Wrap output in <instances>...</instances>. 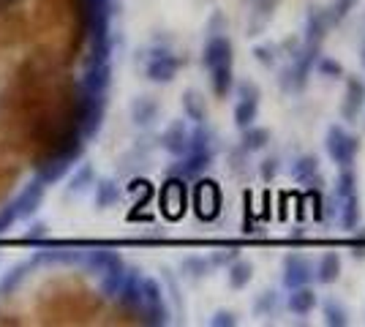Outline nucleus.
Wrapping results in <instances>:
<instances>
[{
    "instance_id": "nucleus-1",
    "label": "nucleus",
    "mask_w": 365,
    "mask_h": 327,
    "mask_svg": "<svg viewBox=\"0 0 365 327\" xmlns=\"http://www.w3.org/2000/svg\"><path fill=\"white\" fill-rule=\"evenodd\" d=\"M324 147H327V156L333 158L338 167H351L360 153V140L351 137L344 125H330L327 137H324Z\"/></svg>"
},
{
    "instance_id": "nucleus-2",
    "label": "nucleus",
    "mask_w": 365,
    "mask_h": 327,
    "mask_svg": "<svg viewBox=\"0 0 365 327\" xmlns=\"http://www.w3.org/2000/svg\"><path fill=\"white\" fill-rule=\"evenodd\" d=\"M221 188L215 180H202L194 188V210L202 221H213L221 213Z\"/></svg>"
},
{
    "instance_id": "nucleus-3",
    "label": "nucleus",
    "mask_w": 365,
    "mask_h": 327,
    "mask_svg": "<svg viewBox=\"0 0 365 327\" xmlns=\"http://www.w3.org/2000/svg\"><path fill=\"white\" fill-rule=\"evenodd\" d=\"M161 207L167 218H180L188 207V188L182 177H172L167 180V186L161 188Z\"/></svg>"
},
{
    "instance_id": "nucleus-4",
    "label": "nucleus",
    "mask_w": 365,
    "mask_h": 327,
    "mask_svg": "<svg viewBox=\"0 0 365 327\" xmlns=\"http://www.w3.org/2000/svg\"><path fill=\"white\" fill-rule=\"evenodd\" d=\"M314 281V262L305 259L303 254H289L284 259V286L294 289V286H305Z\"/></svg>"
},
{
    "instance_id": "nucleus-5",
    "label": "nucleus",
    "mask_w": 365,
    "mask_h": 327,
    "mask_svg": "<svg viewBox=\"0 0 365 327\" xmlns=\"http://www.w3.org/2000/svg\"><path fill=\"white\" fill-rule=\"evenodd\" d=\"M178 68H180V61L167 52V49H155L150 55V61H148V79L150 82H161V85H167L175 79L178 74Z\"/></svg>"
},
{
    "instance_id": "nucleus-6",
    "label": "nucleus",
    "mask_w": 365,
    "mask_h": 327,
    "mask_svg": "<svg viewBox=\"0 0 365 327\" xmlns=\"http://www.w3.org/2000/svg\"><path fill=\"white\" fill-rule=\"evenodd\" d=\"M188 142H191V131L182 120H172L161 134V147L178 158L188 153Z\"/></svg>"
},
{
    "instance_id": "nucleus-7",
    "label": "nucleus",
    "mask_w": 365,
    "mask_h": 327,
    "mask_svg": "<svg viewBox=\"0 0 365 327\" xmlns=\"http://www.w3.org/2000/svg\"><path fill=\"white\" fill-rule=\"evenodd\" d=\"M202 63H205L207 68L232 66V41H229L227 36L215 33V36H210V38H207L205 52H202Z\"/></svg>"
},
{
    "instance_id": "nucleus-8",
    "label": "nucleus",
    "mask_w": 365,
    "mask_h": 327,
    "mask_svg": "<svg viewBox=\"0 0 365 327\" xmlns=\"http://www.w3.org/2000/svg\"><path fill=\"white\" fill-rule=\"evenodd\" d=\"M365 107V82L357 77L346 79V95H344V104H341V115L346 123H354L360 109Z\"/></svg>"
},
{
    "instance_id": "nucleus-9",
    "label": "nucleus",
    "mask_w": 365,
    "mask_h": 327,
    "mask_svg": "<svg viewBox=\"0 0 365 327\" xmlns=\"http://www.w3.org/2000/svg\"><path fill=\"white\" fill-rule=\"evenodd\" d=\"M180 158L182 161L172 170V175H175V177H182V180H194V177H199L202 172L210 167L213 153H194V150H188V153Z\"/></svg>"
},
{
    "instance_id": "nucleus-10",
    "label": "nucleus",
    "mask_w": 365,
    "mask_h": 327,
    "mask_svg": "<svg viewBox=\"0 0 365 327\" xmlns=\"http://www.w3.org/2000/svg\"><path fill=\"white\" fill-rule=\"evenodd\" d=\"M292 177L297 183H303L308 188H319L322 177H319V158L317 156H300L294 164H292Z\"/></svg>"
},
{
    "instance_id": "nucleus-11",
    "label": "nucleus",
    "mask_w": 365,
    "mask_h": 327,
    "mask_svg": "<svg viewBox=\"0 0 365 327\" xmlns=\"http://www.w3.org/2000/svg\"><path fill=\"white\" fill-rule=\"evenodd\" d=\"M330 28V14L324 9H308V19H305V44H322L324 33Z\"/></svg>"
},
{
    "instance_id": "nucleus-12",
    "label": "nucleus",
    "mask_w": 365,
    "mask_h": 327,
    "mask_svg": "<svg viewBox=\"0 0 365 327\" xmlns=\"http://www.w3.org/2000/svg\"><path fill=\"white\" fill-rule=\"evenodd\" d=\"M314 279L319 284H335L341 279V254L338 251H324L319 262L314 267Z\"/></svg>"
},
{
    "instance_id": "nucleus-13",
    "label": "nucleus",
    "mask_w": 365,
    "mask_h": 327,
    "mask_svg": "<svg viewBox=\"0 0 365 327\" xmlns=\"http://www.w3.org/2000/svg\"><path fill=\"white\" fill-rule=\"evenodd\" d=\"M158 112H161V107H158V101L153 95H139V98H134V104H131V120L139 128H148L150 123H155Z\"/></svg>"
},
{
    "instance_id": "nucleus-14",
    "label": "nucleus",
    "mask_w": 365,
    "mask_h": 327,
    "mask_svg": "<svg viewBox=\"0 0 365 327\" xmlns=\"http://www.w3.org/2000/svg\"><path fill=\"white\" fill-rule=\"evenodd\" d=\"M289 311L297 313V316H305V313H311L314 308H317V303H319V297H317V292L305 284V286H294V289H289Z\"/></svg>"
},
{
    "instance_id": "nucleus-15",
    "label": "nucleus",
    "mask_w": 365,
    "mask_h": 327,
    "mask_svg": "<svg viewBox=\"0 0 365 327\" xmlns=\"http://www.w3.org/2000/svg\"><path fill=\"white\" fill-rule=\"evenodd\" d=\"M267 142H270V131L267 128H262V125L251 123L243 128V137H240V147H243L245 153H257V150H264L267 147Z\"/></svg>"
},
{
    "instance_id": "nucleus-16",
    "label": "nucleus",
    "mask_w": 365,
    "mask_h": 327,
    "mask_svg": "<svg viewBox=\"0 0 365 327\" xmlns=\"http://www.w3.org/2000/svg\"><path fill=\"white\" fill-rule=\"evenodd\" d=\"M182 112H185V118L188 120H194V123H205V118H207V104H205V95L199 93V90H185L182 93Z\"/></svg>"
},
{
    "instance_id": "nucleus-17",
    "label": "nucleus",
    "mask_w": 365,
    "mask_h": 327,
    "mask_svg": "<svg viewBox=\"0 0 365 327\" xmlns=\"http://www.w3.org/2000/svg\"><path fill=\"white\" fill-rule=\"evenodd\" d=\"M227 279H229V286L232 289H245L251 279H254V265L248 262V259H235V262H229V270H227Z\"/></svg>"
},
{
    "instance_id": "nucleus-18",
    "label": "nucleus",
    "mask_w": 365,
    "mask_h": 327,
    "mask_svg": "<svg viewBox=\"0 0 365 327\" xmlns=\"http://www.w3.org/2000/svg\"><path fill=\"white\" fill-rule=\"evenodd\" d=\"M109 85V63H91V71L82 82L85 90H93V93H104Z\"/></svg>"
},
{
    "instance_id": "nucleus-19",
    "label": "nucleus",
    "mask_w": 365,
    "mask_h": 327,
    "mask_svg": "<svg viewBox=\"0 0 365 327\" xmlns=\"http://www.w3.org/2000/svg\"><path fill=\"white\" fill-rule=\"evenodd\" d=\"M210 85H213V93L218 98H227L235 90V77H232V66H218L210 68Z\"/></svg>"
},
{
    "instance_id": "nucleus-20",
    "label": "nucleus",
    "mask_w": 365,
    "mask_h": 327,
    "mask_svg": "<svg viewBox=\"0 0 365 327\" xmlns=\"http://www.w3.org/2000/svg\"><path fill=\"white\" fill-rule=\"evenodd\" d=\"M120 202V188L115 180H98V186H96V207H101V210H107L112 204Z\"/></svg>"
},
{
    "instance_id": "nucleus-21",
    "label": "nucleus",
    "mask_w": 365,
    "mask_h": 327,
    "mask_svg": "<svg viewBox=\"0 0 365 327\" xmlns=\"http://www.w3.org/2000/svg\"><path fill=\"white\" fill-rule=\"evenodd\" d=\"M338 202H341V224H344V229H357V224H360V199H357V194H349V197H344Z\"/></svg>"
},
{
    "instance_id": "nucleus-22",
    "label": "nucleus",
    "mask_w": 365,
    "mask_h": 327,
    "mask_svg": "<svg viewBox=\"0 0 365 327\" xmlns=\"http://www.w3.org/2000/svg\"><path fill=\"white\" fill-rule=\"evenodd\" d=\"M259 115V101H248V98H240L237 107H235V125L243 131L245 125L257 123Z\"/></svg>"
},
{
    "instance_id": "nucleus-23",
    "label": "nucleus",
    "mask_w": 365,
    "mask_h": 327,
    "mask_svg": "<svg viewBox=\"0 0 365 327\" xmlns=\"http://www.w3.org/2000/svg\"><path fill=\"white\" fill-rule=\"evenodd\" d=\"M349 194H357V175L351 172V167H341V175L335 180V199H344Z\"/></svg>"
},
{
    "instance_id": "nucleus-24",
    "label": "nucleus",
    "mask_w": 365,
    "mask_h": 327,
    "mask_svg": "<svg viewBox=\"0 0 365 327\" xmlns=\"http://www.w3.org/2000/svg\"><path fill=\"white\" fill-rule=\"evenodd\" d=\"M324 322L330 327H344L349 322V316H346V308L338 303V300H327L324 303Z\"/></svg>"
},
{
    "instance_id": "nucleus-25",
    "label": "nucleus",
    "mask_w": 365,
    "mask_h": 327,
    "mask_svg": "<svg viewBox=\"0 0 365 327\" xmlns=\"http://www.w3.org/2000/svg\"><path fill=\"white\" fill-rule=\"evenodd\" d=\"M207 270H210V262H207L205 256H188V259L182 262V273H185L188 279H202V276H207Z\"/></svg>"
},
{
    "instance_id": "nucleus-26",
    "label": "nucleus",
    "mask_w": 365,
    "mask_h": 327,
    "mask_svg": "<svg viewBox=\"0 0 365 327\" xmlns=\"http://www.w3.org/2000/svg\"><path fill=\"white\" fill-rule=\"evenodd\" d=\"M275 308H278V292H262V295L257 297V303H254V311L259 313V316H270V313H275Z\"/></svg>"
},
{
    "instance_id": "nucleus-27",
    "label": "nucleus",
    "mask_w": 365,
    "mask_h": 327,
    "mask_svg": "<svg viewBox=\"0 0 365 327\" xmlns=\"http://www.w3.org/2000/svg\"><path fill=\"white\" fill-rule=\"evenodd\" d=\"M317 71H319L322 77H327V79H341L344 77V66L338 61H333V58H317Z\"/></svg>"
},
{
    "instance_id": "nucleus-28",
    "label": "nucleus",
    "mask_w": 365,
    "mask_h": 327,
    "mask_svg": "<svg viewBox=\"0 0 365 327\" xmlns=\"http://www.w3.org/2000/svg\"><path fill=\"white\" fill-rule=\"evenodd\" d=\"M237 95H240V98H248V101H259L262 90H259V85L254 79H243V82L237 85Z\"/></svg>"
},
{
    "instance_id": "nucleus-29",
    "label": "nucleus",
    "mask_w": 365,
    "mask_h": 327,
    "mask_svg": "<svg viewBox=\"0 0 365 327\" xmlns=\"http://www.w3.org/2000/svg\"><path fill=\"white\" fill-rule=\"evenodd\" d=\"M275 52H278V49H275L273 44H259V47H254V55H257V61L262 63V66H273Z\"/></svg>"
},
{
    "instance_id": "nucleus-30",
    "label": "nucleus",
    "mask_w": 365,
    "mask_h": 327,
    "mask_svg": "<svg viewBox=\"0 0 365 327\" xmlns=\"http://www.w3.org/2000/svg\"><path fill=\"white\" fill-rule=\"evenodd\" d=\"M259 175H262V180H264V183H270L275 175H278V158L275 156L264 158V161L259 164Z\"/></svg>"
},
{
    "instance_id": "nucleus-31",
    "label": "nucleus",
    "mask_w": 365,
    "mask_h": 327,
    "mask_svg": "<svg viewBox=\"0 0 365 327\" xmlns=\"http://www.w3.org/2000/svg\"><path fill=\"white\" fill-rule=\"evenodd\" d=\"M357 0H335L333 9H330V22H338V19H344V16L351 11V6H354Z\"/></svg>"
},
{
    "instance_id": "nucleus-32",
    "label": "nucleus",
    "mask_w": 365,
    "mask_h": 327,
    "mask_svg": "<svg viewBox=\"0 0 365 327\" xmlns=\"http://www.w3.org/2000/svg\"><path fill=\"white\" fill-rule=\"evenodd\" d=\"M237 259V249L235 246H229V249H218L210 256V265H227V262H235Z\"/></svg>"
},
{
    "instance_id": "nucleus-33",
    "label": "nucleus",
    "mask_w": 365,
    "mask_h": 327,
    "mask_svg": "<svg viewBox=\"0 0 365 327\" xmlns=\"http://www.w3.org/2000/svg\"><path fill=\"white\" fill-rule=\"evenodd\" d=\"M91 180H93V167H88V164H85V167H82V170L71 177V191H82V188H85V183H91Z\"/></svg>"
},
{
    "instance_id": "nucleus-34",
    "label": "nucleus",
    "mask_w": 365,
    "mask_h": 327,
    "mask_svg": "<svg viewBox=\"0 0 365 327\" xmlns=\"http://www.w3.org/2000/svg\"><path fill=\"white\" fill-rule=\"evenodd\" d=\"M210 325L213 327H235L237 325V319H235V313L232 311H215L213 319H210Z\"/></svg>"
},
{
    "instance_id": "nucleus-35",
    "label": "nucleus",
    "mask_w": 365,
    "mask_h": 327,
    "mask_svg": "<svg viewBox=\"0 0 365 327\" xmlns=\"http://www.w3.org/2000/svg\"><path fill=\"white\" fill-rule=\"evenodd\" d=\"M363 66H365V44H363Z\"/></svg>"
}]
</instances>
